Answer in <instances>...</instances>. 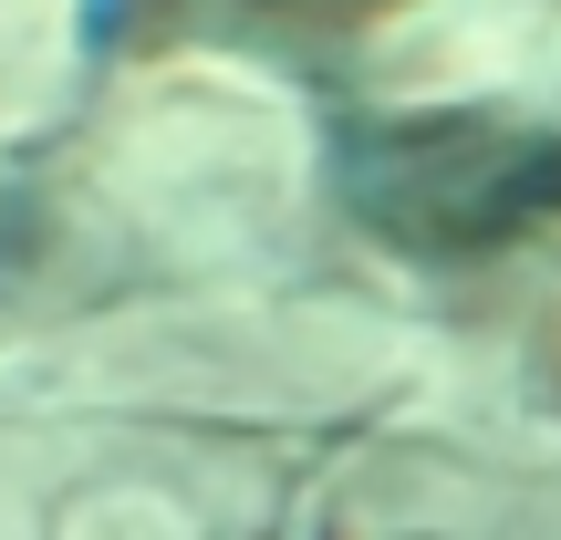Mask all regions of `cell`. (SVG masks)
<instances>
[{
    "label": "cell",
    "instance_id": "6da1fadb",
    "mask_svg": "<svg viewBox=\"0 0 561 540\" xmlns=\"http://www.w3.org/2000/svg\"><path fill=\"white\" fill-rule=\"evenodd\" d=\"M354 208L426 261H479L561 219V125L416 115L354 146Z\"/></svg>",
    "mask_w": 561,
    "mask_h": 540
}]
</instances>
